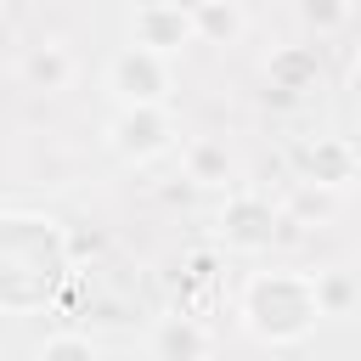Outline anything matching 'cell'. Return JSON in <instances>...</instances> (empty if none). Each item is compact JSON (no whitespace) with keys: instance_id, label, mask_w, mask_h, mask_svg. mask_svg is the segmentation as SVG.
I'll use <instances>...</instances> for the list:
<instances>
[{"instance_id":"1","label":"cell","mask_w":361,"mask_h":361,"mask_svg":"<svg viewBox=\"0 0 361 361\" xmlns=\"http://www.w3.org/2000/svg\"><path fill=\"white\" fill-rule=\"evenodd\" d=\"M113 90H118L124 102H158L164 68H158L152 45H135V51H124V56L113 62Z\"/></svg>"},{"instance_id":"2","label":"cell","mask_w":361,"mask_h":361,"mask_svg":"<svg viewBox=\"0 0 361 361\" xmlns=\"http://www.w3.org/2000/svg\"><path fill=\"white\" fill-rule=\"evenodd\" d=\"M113 147H118L124 158H147V152L164 147V118L152 113V102H135V113H124V118L113 124Z\"/></svg>"},{"instance_id":"3","label":"cell","mask_w":361,"mask_h":361,"mask_svg":"<svg viewBox=\"0 0 361 361\" xmlns=\"http://www.w3.org/2000/svg\"><path fill=\"white\" fill-rule=\"evenodd\" d=\"M180 34H186V17L180 11H147L141 17V45H152V51H169Z\"/></svg>"},{"instance_id":"4","label":"cell","mask_w":361,"mask_h":361,"mask_svg":"<svg viewBox=\"0 0 361 361\" xmlns=\"http://www.w3.org/2000/svg\"><path fill=\"white\" fill-rule=\"evenodd\" d=\"M28 79H34V85H45V90H56V85L68 79V56H62V45L34 51V56H28Z\"/></svg>"}]
</instances>
